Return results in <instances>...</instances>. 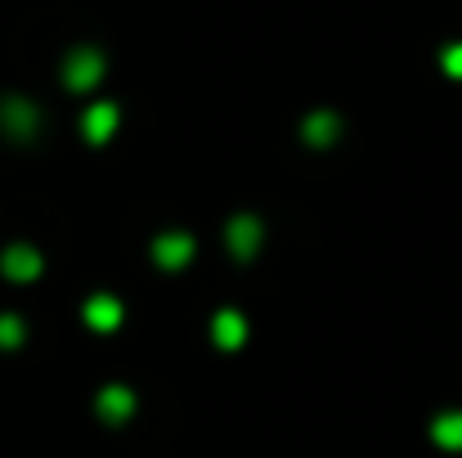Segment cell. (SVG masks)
<instances>
[{"label": "cell", "instance_id": "cell-1", "mask_svg": "<svg viewBox=\"0 0 462 458\" xmlns=\"http://www.w3.org/2000/svg\"><path fill=\"white\" fill-rule=\"evenodd\" d=\"M5 270H9L14 279H32V275H36V257H32L27 248H9V252H5Z\"/></svg>", "mask_w": 462, "mask_h": 458}, {"label": "cell", "instance_id": "cell-2", "mask_svg": "<svg viewBox=\"0 0 462 458\" xmlns=\"http://www.w3.org/2000/svg\"><path fill=\"white\" fill-rule=\"evenodd\" d=\"M95 72H99V63H95V59L86 54V59H77V63H72V72H68V77H72V86H86V81H90Z\"/></svg>", "mask_w": 462, "mask_h": 458}, {"label": "cell", "instance_id": "cell-3", "mask_svg": "<svg viewBox=\"0 0 462 458\" xmlns=\"http://www.w3.org/2000/svg\"><path fill=\"white\" fill-rule=\"evenodd\" d=\"M0 341H18V323L14 319H0Z\"/></svg>", "mask_w": 462, "mask_h": 458}]
</instances>
